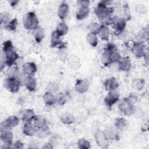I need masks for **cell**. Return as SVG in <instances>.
<instances>
[{"label": "cell", "instance_id": "13", "mask_svg": "<svg viewBox=\"0 0 149 149\" xmlns=\"http://www.w3.org/2000/svg\"><path fill=\"white\" fill-rule=\"evenodd\" d=\"M25 87L30 91H34L37 87L36 79L32 76H28L26 77L23 81Z\"/></svg>", "mask_w": 149, "mask_h": 149}, {"label": "cell", "instance_id": "45", "mask_svg": "<svg viewBox=\"0 0 149 149\" xmlns=\"http://www.w3.org/2000/svg\"><path fill=\"white\" fill-rule=\"evenodd\" d=\"M52 147H52L51 143H46V144L42 147L43 148H52Z\"/></svg>", "mask_w": 149, "mask_h": 149}, {"label": "cell", "instance_id": "36", "mask_svg": "<svg viewBox=\"0 0 149 149\" xmlns=\"http://www.w3.org/2000/svg\"><path fill=\"white\" fill-rule=\"evenodd\" d=\"M102 62L105 66H108L111 63V62L109 59V54L107 50H105L104 52H103L102 55V58H101Z\"/></svg>", "mask_w": 149, "mask_h": 149}, {"label": "cell", "instance_id": "22", "mask_svg": "<svg viewBox=\"0 0 149 149\" xmlns=\"http://www.w3.org/2000/svg\"><path fill=\"white\" fill-rule=\"evenodd\" d=\"M34 124L36 129H40L48 126L46 119L41 116H36L33 119Z\"/></svg>", "mask_w": 149, "mask_h": 149}, {"label": "cell", "instance_id": "46", "mask_svg": "<svg viewBox=\"0 0 149 149\" xmlns=\"http://www.w3.org/2000/svg\"><path fill=\"white\" fill-rule=\"evenodd\" d=\"M9 2L11 4V5L13 6H15L17 4V3L18 2V1H11Z\"/></svg>", "mask_w": 149, "mask_h": 149}, {"label": "cell", "instance_id": "26", "mask_svg": "<svg viewBox=\"0 0 149 149\" xmlns=\"http://www.w3.org/2000/svg\"><path fill=\"white\" fill-rule=\"evenodd\" d=\"M127 125V120L123 118H118L116 119L115 122V126L116 129L120 130H123L126 129Z\"/></svg>", "mask_w": 149, "mask_h": 149}, {"label": "cell", "instance_id": "10", "mask_svg": "<svg viewBox=\"0 0 149 149\" xmlns=\"http://www.w3.org/2000/svg\"><path fill=\"white\" fill-rule=\"evenodd\" d=\"M95 139L96 143L101 147H104L108 144V139L107 138L104 132L101 130H97L95 134Z\"/></svg>", "mask_w": 149, "mask_h": 149}, {"label": "cell", "instance_id": "18", "mask_svg": "<svg viewBox=\"0 0 149 149\" xmlns=\"http://www.w3.org/2000/svg\"><path fill=\"white\" fill-rule=\"evenodd\" d=\"M37 129L34 124H32L31 122L26 123L23 126V133L28 136H31L36 134Z\"/></svg>", "mask_w": 149, "mask_h": 149}, {"label": "cell", "instance_id": "40", "mask_svg": "<svg viewBox=\"0 0 149 149\" xmlns=\"http://www.w3.org/2000/svg\"><path fill=\"white\" fill-rule=\"evenodd\" d=\"M133 113L134 114V115L137 118L141 117L143 116V114L142 110L140 108H139V107H137V108L134 107Z\"/></svg>", "mask_w": 149, "mask_h": 149}, {"label": "cell", "instance_id": "6", "mask_svg": "<svg viewBox=\"0 0 149 149\" xmlns=\"http://www.w3.org/2000/svg\"><path fill=\"white\" fill-rule=\"evenodd\" d=\"M119 109L125 115L130 116L133 114L134 107L133 104L130 102L127 98H125L119 105Z\"/></svg>", "mask_w": 149, "mask_h": 149}, {"label": "cell", "instance_id": "24", "mask_svg": "<svg viewBox=\"0 0 149 149\" xmlns=\"http://www.w3.org/2000/svg\"><path fill=\"white\" fill-rule=\"evenodd\" d=\"M104 133H105L107 138L108 140L109 139H111V140L118 139V132L116 130V129H115L113 127H107L105 129Z\"/></svg>", "mask_w": 149, "mask_h": 149}, {"label": "cell", "instance_id": "23", "mask_svg": "<svg viewBox=\"0 0 149 149\" xmlns=\"http://www.w3.org/2000/svg\"><path fill=\"white\" fill-rule=\"evenodd\" d=\"M33 36L37 42H40L44 38V31L40 27H38L33 30Z\"/></svg>", "mask_w": 149, "mask_h": 149}, {"label": "cell", "instance_id": "34", "mask_svg": "<svg viewBox=\"0 0 149 149\" xmlns=\"http://www.w3.org/2000/svg\"><path fill=\"white\" fill-rule=\"evenodd\" d=\"M49 133V129L48 126H47L45 127L37 129L36 134L40 137H44L47 136Z\"/></svg>", "mask_w": 149, "mask_h": 149}, {"label": "cell", "instance_id": "43", "mask_svg": "<svg viewBox=\"0 0 149 149\" xmlns=\"http://www.w3.org/2000/svg\"><path fill=\"white\" fill-rule=\"evenodd\" d=\"M139 36H140V38H143V39H144L145 38H148V31H143V32L140 33Z\"/></svg>", "mask_w": 149, "mask_h": 149}, {"label": "cell", "instance_id": "16", "mask_svg": "<svg viewBox=\"0 0 149 149\" xmlns=\"http://www.w3.org/2000/svg\"><path fill=\"white\" fill-rule=\"evenodd\" d=\"M105 88L107 90H115L119 86V83L116 78L112 77L107 79L104 83Z\"/></svg>", "mask_w": 149, "mask_h": 149}, {"label": "cell", "instance_id": "27", "mask_svg": "<svg viewBox=\"0 0 149 149\" xmlns=\"http://www.w3.org/2000/svg\"><path fill=\"white\" fill-rule=\"evenodd\" d=\"M43 99L45 104L47 105H52L56 101L55 97L50 92H46L43 96Z\"/></svg>", "mask_w": 149, "mask_h": 149}, {"label": "cell", "instance_id": "30", "mask_svg": "<svg viewBox=\"0 0 149 149\" xmlns=\"http://www.w3.org/2000/svg\"><path fill=\"white\" fill-rule=\"evenodd\" d=\"M87 40L92 47H95L98 44V38L95 34L89 33L87 36Z\"/></svg>", "mask_w": 149, "mask_h": 149}, {"label": "cell", "instance_id": "29", "mask_svg": "<svg viewBox=\"0 0 149 149\" xmlns=\"http://www.w3.org/2000/svg\"><path fill=\"white\" fill-rule=\"evenodd\" d=\"M55 31L60 36H62L65 35L68 33V27L65 23L62 22L59 23V24L57 26V27Z\"/></svg>", "mask_w": 149, "mask_h": 149}, {"label": "cell", "instance_id": "4", "mask_svg": "<svg viewBox=\"0 0 149 149\" xmlns=\"http://www.w3.org/2000/svg\"><path fill=\"white\" fill-rule=\"evenodd\" d=\"M21 82L16 77H8L4 81V87L9 91L15 93H17L20 86Z\"/></svg>", "mask_w": 149, "mask_h": 149}, {"label": "cell", "instance_id": "35", "mask_svg": "<svg viewBox=\"0 0 149 149\" xmlns=\"http://www.w3.org/2000/svg\"><path fill=\"white\" fill-rule=\"evenodd\" d=\"M17 25V20L15 18L10 20L7 24L5 25V28L9 31H15Z\"/></svg>", "mask_w": 149, "mask_h": 149}, {"label": "cell", "instance_id": "32", "mask_svg": "<svg viewBox=\"0 0 149 149\" xmlns=\"http://www.w3.org/2000/svg\"><path fill=\"white\" fill-rule=\"evenodd\" d=\"M145 81L143 79H137L132 83V87L135 89L140 90L144 86Z\"/></svg>", "mask_w": 149, "mask_h": 149}, {"label": "cell", "instance_id": "2", "mask_svg": "<svg viewBox=\"0 0 149 149\" xmlns=\"http://www.w3.org/2000/svg\"><path fill=\"white\" fill-rule=\"evenodd\" d=\"M3 52L5 56L4 63L9 67L12 66L16 63L17 60L19 58L12 42L9 40L3 42Z\"/></svg>", "mask_w": 149, "mask_h": 149}, {"label": "cell", "instance_id": "14", "mask_svg": "<svg viewBox=\"0 0 149 149\" xmlns=\"http://www.w3.org/2000/svg\"><path fill=\"white\" fill-rule=\"evenodd\" d=\"M60 36L56 31H54L51 35V47H56L58 46L61 47L60 48L64 47L63 43L62 41V39Z\"/></svg>", "mask_w": 149, "mask_h": 149}, {"label": "cell", "instance_id": "7", "mask_svg": "<svg viewBox=\"0 0 149 149\" xmlns=\"http://www.w3.org/2000/svg\"><path fill=\"white\" fill-rule=\"evenodd\" d=\"M111 23L113 29L115 30L116 33H118V34L122 33L126 26V19L118 16L113 17Z\"/></svg>", "mask_w": 149, "mask_h": 149}, {"label": "cell", "instance_id": "5", "mask_svg": "<svg viewBox=\"0 0 149 149\" xmlns=\"http://www.w3.org/2000/svg\"><path fill=\"white\" fill-rule=\"evenodd\" d=\"M19 118L16 116H10L1 123V130H10L19 123Z\"/></svg>", "mask_w": 149, "mask_h": 149}, {"label": "cell", "instance_id": "38", "mask_svg": "<svg viewBox=\"0 0 149 149\" xmlns=\"http://www.w3.org/2000/svg\"><path fill=\"white\" fill-rule=\"evenodd\" d=\"M10 15H9V13H6V12H3L1 14V24H7L10 21Z\"/></svg>", "mask_w": 149, "mask_h": 149}, {"label": "cell", "instance_id": "3", "mask_svg": "<svg viewBox=\"0 0 149 149\" xmlns=\"http://www.w3.org/2000/svg\"><path fill=\"white\" fill-rule=\"evenodd\" d=\"M38 18L34 12L26 13L23 17V24L26 29L34 30L38 27Z\"/></svg>", "mask_w": 149, "mask_h": 149}, {"label": "cell", "instance_id": "9", "mask_svg": "<svg viewBox=\"0 0 149 149\" xmlns=\"http://www.w3.org/2000/svg\"><path fill=\"white\" fill-rule=\"evenodd\" d=\"M133 54L137 58H141L144 56L145 53V47L142 42H134L133 43L132 48Z\"/></svg>", "mask_w": 149, "mask_h": 149}, {"label": "cell", "instance_id": "20", "mask_svg": "<svg viewBox=\"0 0 149 149\" xmlns=\"http://www.w3.org/2000/svg\"><path fill=\"white\" fill-rule=\"evenodd\" d=\"M13 135L10 130H1V140L3 143H12Z\"/></svg>", "mask_w": 149, "mask_h": 149}, {"label": "cell", "instance_id": "21", "mask_svg": "<svg viewBox=\"0 0 149 149\" xmlns=\"http://www.w3.org/2000/svg\"><path fill=\"white\" fill-rule=\"evenodd\" d=\"M89 8L88 6H81L77 11L76 18L78 20H82L87 17L89 14Z\"/></svg>", "mask_w": 149, "mask_h": 149}, {"label": "cell", "instance_id": "1", "mask_svg": "<svg viewBox=\"0 0 149 149\" xmlns=\"http://www.w3.org/2000/svg\"><path fill=\"white\" fill-rule=\"evenodd\" d=\"M95 13L99 19V20L103 24L107 25L111 23L112 18L111 15L113 12V8H109L102 1L99 2L95 8Z\"/></svg>", "mask_w": 149, "mask_h": 149}, {"label": "cell", "instance_id": "31", "mask_svg": "<svg viewBox=\"0 0 149 149\" xmlns=\"http://www.w3.org/2000/svg\"><path fill=\"white\" fill-rule=\"evenodd\" d=\"M77 146L80 149H88L90 147V143L86 139L81 138L79 139L77 141Z\"/></svg>", "mask_w": 149, "mask_h": 149}, {"label": "cell", "instance_id": "17", "mask_svg": "<svg viewBox=\"0 0 149 149\" xmlns=\"http://www.w3.org/2000/svg\"><path fill=\"white\" fill-rule=\"evenodd\" d=\"M89 84L88 82L84 80L78 79L75 84V89L79 93H85L88 88Z\"/></svg>", "mask_w": 149, "mask_h": 149}, {"label": "cell", "instance_id": "19", "mask_svg": "<svg viewBox=\"0 0 149 149\" xmlns=\"http://www.w3.org/2000/svg\"><path fill=\"white\" fill-rule=\"evenodd\" d=\"M68 12H69L68 5L65 2H62L59 5L58 8V15L59 17L62 20L65 19L68 15Z\"/></svg>", "mask_w": 149, "mask_h": 149}, {"label": "cell", "instance_id": "37", "mask_svg": "<svg viewBox=\"0 0 149 149\" xmlns=\"http://www.w3.org/2000/svg\"><path fill=\"white\" fill-rule=\"evenodd\" d=\"M19 70L17 67L16 66H10L8 70V77H16Z\"/></svg>", "mask_w": 149, "mask_h": 149}, {"label": "cell", "instance_id": "39", "mask_svg": "<svg viewBox=\"0 0 149 149\" xmlns=\"http://www.w3.org/2000/svg\"><path fill=\"white\" fill-rule=\"evenodd\" d=\"M109 69L112 72H117L119 70V63L118 61V62H112L109 65Z\"/></svg>", "mask_w": 149, "mask_h": 149}, {"label": "cell", "instance_id": "28", "mask_svg": "<svg viewBox=\"0 0 149 149\" xmlns=\"http://www.w3.org/2000/svg\"><path fill=\"white\" fill-rule=\"evenodd\" d=\"M98 34H99V36L102 40H108L109 36V30L106 26L102 25L101 26V28Z\"/></svg>", "mask_w": 149, "mask_h": 149}, {"label": "cell", "instance_id": "11", "mask_svg": "<svg viewBox=\"0 0 149 149\" xmlns=\"http://www.w3.org/2000/svg\"><path fill=\"white\" fill-rule=\"evenodd\" d=\"M35 114L32 109H23L20 112V117L23 122L25 123L31 122L35 118Z\"/></svg>", "mask_w": 149, "mask_h": 149}, {"label": "cell", "instance_id": "12", "mask_svg": "<svg viewBox=\"0 0 149 149\" xmlns=\"http://www.w3.org/2000/svg\"><path fill=\"white\" fill-rule=\"evenodd\" d=\"M37 70V66L34 62H27L23 65V72L27 76H33Z\"/></svg>", "mask_w": 149, "mask_h": 149}, {"label": "cell", "instance_id": "44", "mask_svg": "<svg viewBox=\"0 0 149 149\" xmlns=\"http://www.w3.org/2000/svg\"><path fill=\"white\" fill-rule=\"evenodd\" d=\"M77 3L80 6H88V5L89 4V1H78Z\"/></svg>", "mask_w": 149, "mask_h": 149}, {"label": "cell", "instance_id": "41", "mask_svg": "<svg viewBox=\"0 0 149 149\" xmlns=\"http://www.w3.org/2000/svg\"><path fill=\"white\" fill-rule=\"evenodd\" d=\"M23 147V143L20 141H16L13 144H12V148H22Z\"/></svg>", "mask_w": 149, "mask_h": 149}, {"label": "cell", "instance_id": "42", "mask_svg": "<svg viewBox=\"0 0 149 149\" xmlns=\"http://www.w3.org/2000/svg\"><path fill=\"white\" fill-rule=\"evenodd\" d=\"M127 99L128 100V101H129L130 102H131L132 104H133L136 103V102L137 101V97H136L135 95H134V94H131V95H129V97L127 98Z\"/></svg>", "mask_w": 149, "mask_h": 149}, {"label": "cell", "instance_id": "25", "mask_svg": "<svg viewBox=\"0 0 149 149\" xmlns=\"http://www.w3.org/2000/svg\"><path fill=\"white\" fill-rule=\"evenodd\" d=\"M61 120L63 123L69 125L73 122L74 118L72 113L69 112H65L61 115Z\"/></svg>", "mask_w": 149, "mask_h": 149}, {"label": "cell", "instance_id": "33", "mask_svg": "<svg viewBox=\"0 0 149 149\" xmlns=\"http://www.w3.org/2000/svg\"><path fill=\"white\" fill-rule=\"evenodd\" d=\"M87 28L90 33L97 34L98 33L101 26L97 23H91L88 26Z\"/></svg>", "mask_w": 149, "mask_h": 149}, {"label": "cell", "instance_id": "8", "mask_svg": "<svg viewBox=\"0 0 149 149\" xmlns=\"http://www.w3.org/2000/svg\"><path fill=\"white\" fill-rule=\"evenodd\" d=\"M119 98V94L115 90L109 91L108 94L104 99V102L107 107L111 108L115 104Z\"/></svg>", "mask_w": 149, "mask_h": 149}, {"label": "cell", "instance_id": "15", "mask_svg": "<svg viewBox=\"0 0 149 149\" xmlns=\"http://www.w3.org/2000/svg\"><path fill=\"white\" fill-rule=\"evenodd\" d=\"M119 70L128 71L131 67V61L128 56L121 58L118 61Z\"/></svg>", "mask_w": 149, "mask_h": 149}]
</instances>
